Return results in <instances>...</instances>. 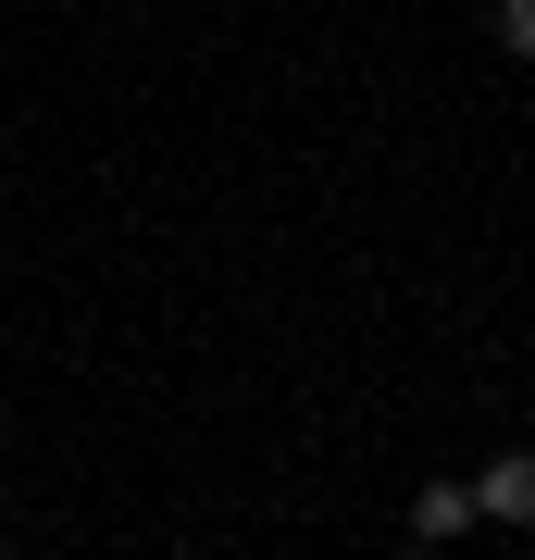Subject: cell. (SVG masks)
I'll list each match as a JSON object with an SVG mask.
<instances>
[{"mask_svg":"<svg viewBox=\"0 0 535 560\" xmlns=\"http://www.w3.org/2000/svg\"><path fill=\"white\" fill-rule=\"evenodd\" d=\"M474 499H486L498 536H535V448H498L486 474H474Z\"/></svg>","mask_w":535,"mask_h":560,"instance_id":"cell-1","label":"cell"},{"mask_svg":"<svg viewBox=\"0 0 535 560\" xmlns=\"http://www.w3.org/2000/svg\"><path fill=\"white\" fill-rule=\"evenodd\" d=\"M474 523H486V499H474V474H461V486H423V499H411V536H423V548L474 536Z\"/></svg>","mask_w":535,"mask_h":560,"instance_id":"cell-2","label":"cell"},{"mask_svg":"<svg viewBox=\"0 0 535 560\" xmlns=\"http://www.w3.org/2000/svg\"><path fill=\"white\" fill-rule=\"evenodd\" d=\"M498 50H511V62H535V0H498Z\"/></svg>","mask_w":535,"mask_h":560,"instance_id":"cell-3","label":"cell"}]
</instances>
